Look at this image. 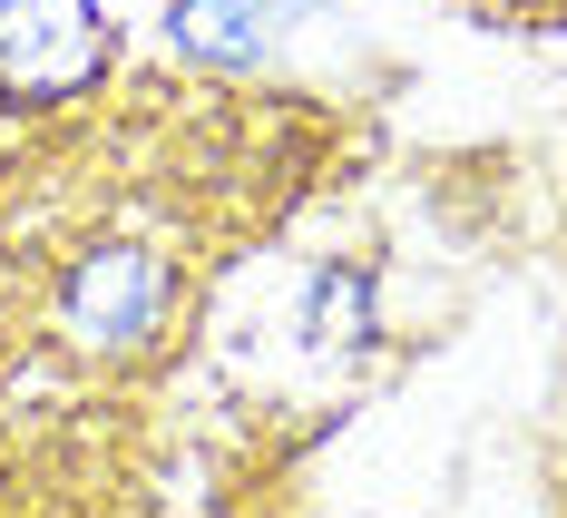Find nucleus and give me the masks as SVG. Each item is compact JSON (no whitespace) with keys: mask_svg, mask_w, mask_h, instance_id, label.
Returning <instances> with one entry per match:
<instances>
[{"mask_svg":"<svg viewBox=\"0 0 567 518\" xmlns=\"http://www.w3.org/2000/svg\"><path fill=\"white\" fill-rule=\"evenodd\" d=\"M176 265L157 245H137V235H99V245H79L69 255V274L50 293V323L59 343L79 352V362H99V372H127V362H147V352L176 333Z\"/></svg>","mask_w":567,"mask_h":518,"instance_id":"nucleus-1","label":"nucleus"},{"mask_svg":"<svg viewBox=\"0 0 567 518\" xmlns=\"http://www.w3.org/2000/svg\"><path fill=\"white\" fill-rule=\"evenodd\" d=\"M275 10L265 0H167V40L176 59H196V69H226V79H245V69H265L275 59Z\"/></svg>","mask_w":567,"mask_h":518,"instance_id":"nucleus-3","label":"nucleus"},{"mask_svg":"<svg viewBox=\"0 0 567 518\" xmlns=\"http://www.w3.org/2000/svg\"><path fill=\"white\" fill-rule=\"evenodd\" d=\"M372 323H362V274L352 265H323L313 284H303V343L313 352H342V343H362Z\"/></svg>","mask_w":567,"mask_h":518,"instance_id":"nucleus-4","label":"nucleus"},{"mask_svg":"<svg viewBox=\"0 0 567 518\" xmlns=\"http://www.w3.org/2000/svg\"><path fill=\"white\" fill-rule=\"evenodd\" d=\"M109 59L99 0H0V99H69Z\"/></svg>","mask_w":567,"mask_h":518,"instance_id":"nucleus-2","label":"nucleus"}]
</instances>
